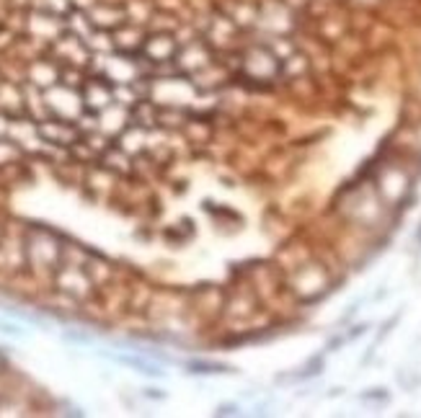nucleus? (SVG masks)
<instances>
[{"mask_svg":"<svg viewBox=\"0 0 421 418\" xmlns=\"http://www.w3.org/2000/svg\"><path fill=\"white\" fill-rule=\"evenodd\" d=\"M112 356V354H109ZM114 362H119V364H124V367H132V369H137L140 375H145V377H163V369H158L155 364H150V362H145V359H140V356H127V354H119V356H112Z\"/></svg>","mask_w":421,"mask_h":418,"instance_id":"nucleus-1","label":"nucleus"},{"mask_svg":"<svg viewBox=\"0 0 421 418\" xmlns=\"http://www.w3.org/2000/svg\"><path fill=\"white\" fill-rule=\"evenodd\" d=\"M191 375H233V367L228 364H217V362H189Z\"/></svg>","mask_w":421,"mask_h":418,"instance_id":"nucleus-2","label":"nucleus"},{"mask_svg":"<svg viewBox=\"0 0 421 418\" xmlns=\"http://www.w3.org/2000/svg\"><path fill=\"white\" fill-rule=\"evenodd\" d=\"M0 333H3V336H13V338H24L26 336L16 323H8V320H0Z\"/></svg>","mask_w":421,"mask_h":418,"instance_id":"nucleus-3","label":"nucleus"},{"mask_svg":"<svg viewBox=\"0 0 421 418\" xmlns=\"http://www.w3.org/2000/svg\"><path fill=\"white\" fill-rule=\"evenodd\" d=\"M217 413H223V415H230V413H235V410H233V405H223V408H217Z\"/></svg>","mask_w":421,"mask_h":418,"instance_id":"nucleus-4","label":"nucleus"}]
</instances>
